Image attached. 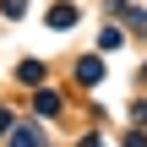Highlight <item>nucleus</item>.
I'll return each mask as SVG.
<instances>
[{"label": "nucleus", "instance_id": "nucleus-1", "mask_svg": "<svg viewBox=\"0 0 147 147\" xmlns=\"http://www.w3.org/2000/svg\"><path fill=\"white\" fill-rule=\"evenodd\" d=\"M11 136V147H49V136L38 131V125H16V131H5Z\"/></svg>", "mask_w": 147, "mask_h": 147}, {"label": "nucleus", "instance_id": "nucleus-2", "mask_svg": "<svg viewBox=\"0 0 147 147\" xmlns=\"http://www.w3.org/2000/svg\"><path fill=\"white\" fill-rule=\"evenodd\" d=\"M71 22H76V5H55L49 11V27H71Z\"/></svg>", "mask_w": 147, "mask_h": 147}, {"label": "nucleus", "instance_id": "nucleus-3", "mask_svg": "<svg viewBox=\"0 0 147 147\" xmlns=\"http://www.w3.org/2000/svg\"><path fill=\"white\" fill-rule=\"evenodd\" d=\"M76 76H82V82H98V76H104V65H98V60H82V65H76Z\"/></svg>", "mask_w": 147, "mask_h": 147}, {"label": "nucleus", "instance_id": "nucleus-4", "mask_svg": "<svg viewBox=\"0 0 147 147\" xmlns=\"http://www.w3.org/2000/svg\"><path fill=\"white\" fill-rule=\"evenodd\" d=\"M5 131H11V115H5V109H0V136H5Z\"/></svg>", "mask_w": 147, "mask_h": 147}]
</instances>
